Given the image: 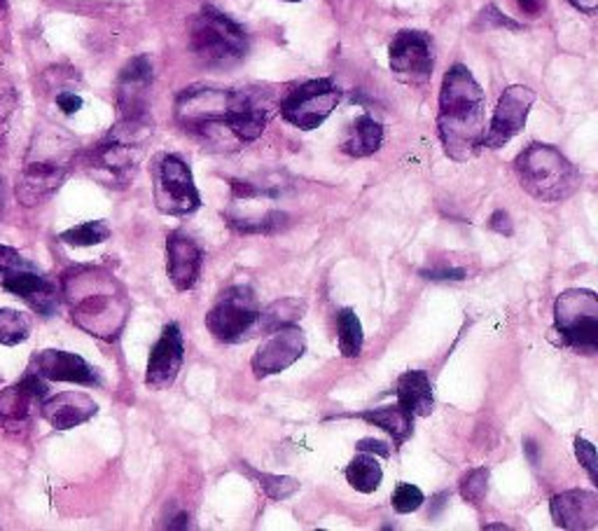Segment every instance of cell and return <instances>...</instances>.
<instances>
[{
  "mask_svg": "<svg viewBox=\"0 0 598 531\" xmlns=\"http://www.w3.org/2000/svg\"><path fill=\"white\" fill-rule=\"evenodd\" d=\"M554 331L563 347L587 356L598 351V298L594 290L573 288L556 298Z\"/></svg>",
  "mask_w": 598,
  "mask_h": 531,
  "instance_id": "ba28073f",
  "label": "cell"
},
{
  "mask_svg": "<svg viewBox=\"0 0 598 531\" xmlns=\"http://www.w3.org/2000/svg\"><path fill=\"white\" fill-rule=\"evenodd\" d=\"M341 90L332 78H318L300 84L281 101V115L285 123L302 131L318 129L332 111L339 106Z\"/></svg>",
  "mask_w": 598,
  "mask_h": 531,
  "instance_id": "30bf717a",
  "label": "cell"
},
{
  "mask_svg": "<svg viewBox=\"0 0 598 531\" xmlns=\"http://www.w3.org/2000/svg\"><path fill=\"white\" fill-rule=\"evenodd\" d=\"M423 501H425V496L417 485L400 483L396 487V492H392V508H396L398 512H402V516L419 510L423 506Z\"/></svg>",
  "mask_w": 598,
  "mask_h": 531,
  "instance_id": "d6a6232c",
  "label": "cell"
},
{
  "mask_svg": "<svg viewBox=\"0 0 598 531\" xmlns=\"http://www.w3.org/2000/svg\"><path fill=\"white\" fill-rule=\"evenodd\" d=\"M57 106H59L66 115H73V113H78V111L82 108V99H80L78 94H73V92H61V94L57 96Z\"/></svg>",
  "mask_w": 598,
  "mask_h": 531,
  "instance_id": "74e56055",
  "label": "cell"
},
{
  "mask_svg": "<svg viewBox=\"0 0 598 531\" xmlns=\"http://www.w3.org/2000/svg\"><path fill=\"white\" fill-rule=\"evenodd\" d=\"M357 419H365L367 424L384 428V431L398 445H402L414 431V417L409 415L407 409L400 407V405H386V407H377V409H367V413L357 415Z\"/></svg>",
  "mask_w": 598,
  "mask_h": 531,
  "instance_id": "d4e9b609",
  "label": "cell"
},
{
  "mask_svg": "<svg viewBox=\"0 0 598 531\" xmlns=\"http://www.w3.org/2000/svg\"><path fill=\"white\" fill-rule=\"evenodd\" d=\"M384 143V127L372 115L355 117L351 127L347 129L344 141H341V150L351 158H370L377 152Z\"/></svg>",
  "mask_w": 598,
  "mask_h": 531,
  "instance_id": "cb8c5ba5",
  "label": "cell"
},
{
  "mask_svg": "<svg viewBox=\"0 0 598 531\" xmlns=\"http://www.w3.org/2000/svg\"><path fill=\"white\" fill-rule=\"evenodd\" d=\"M24 261H22V255L16 253L14 249L10 246H0V277H3L5 272L14 269V267H20Z\"/></svg>",
  "mask_w": 598,
  "mask_h": 531,
  "instance_id": "8d00e7d4",
  "label": "cell"
},
{
  "mask_svg": "<svg viewBox=\"0 0 598 531\" xmlns=\"http://www.w3.org/2000/svg\"><path fill=\"white\" fill-rule=\"evenodd\" d=\"M526 450H528V457H531V461L536 464V442L526 440Z\"/></svg>",
  "mask_w": 598,
  "mask_h": 531,
  "instance_id": "7bdbcfd3",
  "label": "cell"
},
{
  "mask_svg": "<svg viewBox=\"0 0 598 531\" xmlns=\"http://www.w3.org/2000/svg\"><path fill=\"white\" fill-rule=\"evenodd\" d=\"M31 370L38 372L47 382H73L82 386L101 384L98 370L84 361L82 356L59 349H45L33 356Z\"/></svg>",
  "mask_w": 598,
  "mask_h": 531,
  "instance_id": "e0dca14e",
  "label": "cell"
},
{
  "mask_svg": "<svg viewBox=\"0 0 598 531\" xmlns=\"http://www.w3.org/2000/svg\"><path fill=\"white\" fill-rule=\"evenodd\" d=\"M150 136L152 125L148 117H122L106 139L87 152L90 174L110 187L129 185L145 155Z\"/></svg>",
  "mask_w": 598,
  "mask_h": 531,
  "instance_id": "5b68a950",
  "label": "cell"
},
{
  "mask_svg": "<svg viewBox=\"0 0 598 531\" xmlns=\"http://www.w3.org/2000/svg\"><path fill=\"white\" fill-rule=\"evenodd\" d=\"M486 99L480 82L468 66L456 64L442 80L437 131L447 155L456 162H468L482 148Z\"/></svg>",
  "mask_w": 598,
  "mask_h": 531,
  "instance_id": "7a4b0ae2",
  "label": "cell"
},
{
  "mask_svg": "<svg viewBox=\"0 0 598 531\" xmlns=\"http://www.w3.org/2000/svg\"><path fill=\"white\" fill-rule=\"evenodd\" d=\"M398 405L412 417H429L433 413V384L423 370H409L398 380Z\"/></svg>",
  "mask_w": 598,
  "mask_h": 531,
  "instance_id": "603a6c76",
  "label": "cell"
},
{
  "mask_svg": "<svg viewBox=\"0 0 598 531\" xmlns=\"http://www.w3.org/2000/svg\"><path fill=\"white\" fill-rule=\"evenodd\" d=\"M304 310V302L300 300H281L267 307L265 312H260L258 325H255V333H271L281 328L285 323H293L295 316H302L300 312Z\"/></svg>",
  "mask_w": 598,
  "mask_h": 531,
  "instance_id": "83f0119b",
  "label": "cell"
},
{
  "mask_svg": "<svg viewBox=\"0 0 598 531\" xmlns=\"http://www.w3.org/2000/svg\"><path fill=\"white\" fill-rule=\"evenodd\" d=\"M515 3L528 16H538L544 8V0H515Z\"/></svg>",
  "mask_w": 598,
  "mask_h": 531,
  "instance_id": "60d3db41",
  "label": "cell"
},
{
  "mask_svg": "<svg viewBox=\"0 0 598 531\" xmlns=\"http://www.w3.org/2000/svg\"><path fill=\"white\" fill-rule=\"evenodd\" d=\"M575 454L579 459V464L585 466V471L589 473V477L596 483L598 471H596V448H594V445L587 442L585 438H577L575 440Z\"/></svg>",
  "mask_w": 598,
  "mask_h": 531,
  "instance_id": "836d02e7",
  "label": "cell"
},
{
  "mask_svg": "<svg viewBox=\"0 0 598 531\" xmlns=\"http://www.w3.org/2000/svg\"><path fill=\"white\" fill-rule=\"evenodd\" d=\"M390 71L400 82L425 84L433 76L435 55L433 41L423 31H400L388 47Z\"/></svg>",
  "mask_w": 598,
  "mask_h": 531,
  "instance_id": "7c38bea8",
  "label": "cell"
},
{
  "mask_svg": "<svg viewBox=\"0 0 598 531\" xmlns=\"http://www.w3.org/2000/svg\"><path fill=\"white\" fill-rule=\"evenodd\" d=\"M489 489V469H472L464 480H460V496L472 506L484 501Z\"/></svg>",
  "mask_w": 598,
  "mask_h": 531,
  "instance_id": "1f68e13d",
  "label": "cell"
},
{
  "mask_svg": "<svg viewBox=\"0 0 598 531\" xmlns=\"http://www.w3.org/2000/svg\"><path fill=\"white\" fill-rule=\"evenodd\" d=\"M192 53L211 66H232L248 53V36L227 14L203 5L192 22Z\"/></svg>",
  "mask_w": 598,
  "mask_h": 531,
  "instance_id": "52a82bcc",
  "label": "cell"
},
{
  "mask_svg": "<svg viewBox=\"0 0 598 531\" xmlns=\"http://www.w3.org/2000/svg\"><path fill=\"white\" fill-rule=\"evenodd\" d=\"M489 228L495 230L499 234H512V220H509V213L507 211H495L489 220Z\"/></svg>",
  "mask_w": 598,
  "mask_h": 531,
  "instance_id": "f35d334b",
  "label": "cell"
},
{
  "mask_svg": "<svg viewBox=\"0 0 598 531\" xmlns=\"http://www.w3.org/2000/svg\"><path fill=\"white\" fill-rule=\"evenodd\" d=\"M533 104H536L533 90L524 88V84H512V88H507L499 99V106H495L491 127L484 131L482 148H491V150L503 148L505 143L515 139L517 134H521Z\"/></svg>",
  "mask_w": 598,
  "mask_h": 531,
  "instance_id": "4fadbf2b",
  "label": "cell"
},
{
  "mask_svg": "<svg viewBox=\"0 0 598 531\" xmlns=\"http://www.w3.org/2000/svg\"><path fill=\"white\" fill-rule=\"evenodd\" d=\"M306 351V337L295 323H285L281 328L271 331V337L262 342L260 349L253 356L255 377H269L283 372L293 366Z\"/></svg>",
  "mask_w": 598,
  "mask_h": 531,
  "instance_id": "5bb4252c",
  "label": "cell"
},
{
  "mask_svg": "<svg viewBox=\"0 0 598 531\" xmlns=\"http://www.w3.org/2000/svg\"><path fill=\"white\" fill-rule=\"evenodd\" d=\"M183 361H185V342H183L180 325L168 323L162 331L157 345L150 351L145 384L157 391L168 389L176 382Z\"/></svg>",
  "mask_w": 598,
  "mask_h": 531,
  "instance_id": "9a60e30c",
  "label": "cell"
},
{
  "mask_svg": "<svg viewBox=\"0 0 598 531\" xmlns=\"http://www.w3.org/2000/svg\"><path fill=\"white\" fill-rule=\"evenodd\" d=\"M152 84V61L133 57L117 80V106L122 117H148V96Z\"/></svg>",
  "mask_w": 598,
  "mask_h": 531,
  "instance_id": "d6986e66",
  "label": "cell"
},
{
  "mask_svg": "<svg viewBox=\"0 0 598 531\" xmlns=\"http://www.w3.org/2000/svg\"><path fill=\"white\" fill-rule=\"evenodd\" d=\"M108 236H110V228L104 220L82 222V226H75L59 234L61 242L71 246H96V244H104Z\"/></svg>",
  "mask_w": 598,
  "mask_h": 531,
  "instance_id": "f1b7e54d",
  "label": "cell"
},
{
  "mask_svg": "<svg viewBox=\"0 0 598 531\" xmlns=\"http://www.w3.org/2000/svg\"><path fill=\"white\" fill-rule=\"evenodd\" d=\"M337 331H339V349L347 358H357L363 351V325L353 310H341L337 314Z\"/></svg>",
  "mask_w": 598,
  "mask_h": 531,
  "instance_id": "4316f807",
  "label": "cell"
},
{
  "mask_svg": "<svg viewBox=\"0 0 598 531\" xmlns=\"http://www.w3.org/2000/svg\"><path fill=\"white\" fill-rule=\"evenodd\" d=\"M260 312V302L250 286H232L207 314V325L213 337L234 345L255 333Z\"/></svg>",
  "mask_w": 598,
  "mask_h": 531,
  "instance_id": "9c48e42d",
  "label": "cell"
},
{
  "mask_svg": "<svg viewBox=\"0 0 598 531\" xmlns=\"http://www.w3.org/2000/svg\"><path fill=\"white\" fill-rule=\"evenodd\" d=\"M425 279H433V281H460L466 279V269H458V267H442V269H425L421 272Z\"/></svg>",
  "mask_w": 598,
  "mask_h": 531,
  "instance_id": "d590c367",
  "label": "cell"
},
{
  "mask_svg": "<svg viewBox=\"0 0 598 531\" xmlns=\"http://www.w3.org/2000/svg\"><path fill=\"white\" fill-rule=\"evenodd\" d=\"M0 16H5V0H0Z\"/></svg>",
  "mask_w": 598,
  "mask_h": 531,
  "instance_id": "ee69618b",
  "label": "cell"
},
{
  "mask_svg": "<svg viewBox=\"0 0 598 531\" xmlns=\"http://www.w3.org/2000/svg\"><path fill=\"white\" fill-rule=\"evenodd\" d=\"M75 158L78 143L71 134L57 127L40 129L28 148L24 171L16 183V199L26 207H36L38 201L57 193Z\"/></svg>",
  "mask_w": 598,
  "mask_h": 531,
  "instance_id": "277c9868",
  "label": "cell"
},
{
  "mask_svg": "<svg viewBox=\"0 0 598 531\" xmlns=\"http://www.w3.org/2000/svg\"><path fill=\"white\" fill-rule=\"evenodd\" d=\"M31 321L16 310H0V345L14 347L28 339Z\"/></svg>",
  "mask_w": 598,
  "mask_h": 531,
  "instance_id": "f546056e",
  "label": "cell"
},
{
  "mask_svg": "<svg viewBox=\"0 0 598 531\" xmlns=\"http://www.w3.org/2000/svg\"><path fill=\"white\" fill-rule=\"evenodd\" d=\"M155 204L166 216H190L201 207L192 171L178 155H162L155 162Z\"/></svg>",
  "mask_w": 598,
  "mask_h": 531,
  "instance_id": "8fae6325",
  "label": "cell"
},
{
  "mask_svg": "<svg viewBox=\"0 0 598 531\" xmlns=\"http://www.w3.org/2000/svg\"><path fill=\"white\" fill-rule=\"evenodd\" d=\"M524 191L547 204H556L577 193L579 174L561 150L547 143H531L515 160Z\"/></svg>",
  "mask_w": 598,
  "mask_h": 531,
  "instance_id": "8992f818",
  "label": "cell"
},
{
  "mask_svg": "<svg viewBox=\"0 0 598 531\" xmlns=\"http://www.w3.org/2000/svg\"><path fill=\"white\" fill-rule=\"evenodd\" d=\"M203 251L190 234L171 232L166 236V272L178 290H192L199 281Z\"/></svg>",
  "mask_w": 598,
  "mask_h": 531,
  "instance_id": "ffe728a7",
  "label": "cell"
},
{
  "mask_svg": "<svg viewBox=\"0 0 598 531\" xmlns=\"http://www.w3.org/2000/svg\"><path fill=\"white\" fill-rule=\"evenodd\" d=\"M16 113V96L12 92L0 94V143H3L5 134L10 131V123Z\"/></svg>",
  "mask_w": 598,
  "mask_h": 531,
  "instance_id": "e575fe53",
  "label": "cell"
},
{
  "mask_svg": "<svg viewBox=\"0 0 598 531\" xmlns=\"http://www.w3.org/2000/svg\"><path fill=\"white\" fill-rule=\"evenodd\" d=\"M176 117L185 131L218 141L220 134L232 136L236 143H253L260 139L271 117V108L244 90L190 88L176 101Z\"/></svg>",
  "mask_w": 598,
  "mask_h": 531,
  "instance_id": "6da1fadb",
  "label": "cell"
},
{
  "mask_svg": "<svg viewBox=\"0 0 598 531\" xmlns=\"http://www.w3.org/2000/svg\"><path fill=\"white\" fill-rule=\"evenodd\" d=\"M344 473H347L349 485L361 494L377 492L382 485V477H384L379 459L370 452H361L357 457H353Z\"/></svg>",
  "mask_w": 598,
  "mask_h": 531,
  "instance_id": "484cf974",
  "label": "cell"
},
{
  "mask_svg": "<svg viewBox=\"0 0 598 531\" xmlns=\"http://www.w3.org/2000/svg\"><path fill=\"white\" fill-rule=\"evenodd\" d=\"M357 450L361 452H370V454H379V457H388L390 450H388V445L382 442V440H372V438H365L357 442Z\"/></svg>",
  "mask_w": 598,
  "mask_h": 531,
  "instance_id": "ab89813d",
  "label": "cell"
},
{
  "mask_svg": "<svg viewBox=\"0 0 598 531\" xmlns=\"http://www.w3.org/2000/svg\"><path fill=\"white\" fill-rule=\"evenodd\" d=\"M283 3H300V0H283Z\"/></svg>",
  "mask_w": 598,
  "mask_h": 531,
  "instance_id": "f6af8a7d",
  "label": "cell"
},
{
  "mask_svg": "<svg viewBox=\"0 0 598 531\" xmlns=\"http://www.w3.org/2000/svg\"><path fill=\"white\" fill-rule=\"evenodd\" d=\"M40 407L43 417L49 422V426H55L57 431L75 428L84 422H90L98 413V405L87 396V393L80 391L57 393V396L43 401Z\"/></svg>",
  "mask_w": 598,
  "mask_h": 531,
  "instance_id": "7402d4cb",
  "label": "cell"
},
{
  "mask_svg": "<svg viewBox=\"0 0 598 531\" xmlns=\"http://www.w3.org/2000/svg\"><path fill=\"white\" fill-rule=\"evenodd\" d=\"M552 518L563 529H594L598 524V496L585 489H571L556 494L552 504Z\"/></svg>",
  "mask_w": 598,
  "mask_h": 531,
  "instance_id": "44dd1931",
  "label": "cell"
},
{
  "mask_svg": "<svg viewBox=\"0 0 598 531\" xmlns=\"http://www.w3.org/2000/svg\"><path fill=\"white\" fill-rule=\"evenodd\" d=\"M63 296L75 325L101 339H115L129 316L125 286L104 267H78L63 274Z\"/></svg>",
  "mask_w": 598,
  "mask_h": 531,
  "instance_id": "3957f363",
  "label": "cell"
},
{
  "mask_svg": "<svg viewBox=\"0 0 598 531\" xmlns=\"http://www.w3.org/2000/svg\"><path fill=\"white\" fill-rule=\"evenodd\" d=\"M248 469V466H246ZM248 473L258 480L260 487L265 489V494L269 496V499L273 501H281V499H288V496H293L297 489H300V483L295 477H285V475H269V473H258L248 469Z\"/></svg>",
  "mask_w": 598,
  "mask_h": 531,
  "instance_id": "4dcf8cb0",
  "label": "cell"
},
{
  "mask_svg": "<svg viewBox=\"0 0 598 531\" xmlns=\"http://www.w3.org/2000/svg\"><path fill=\"white\" fill-rule=\"evenodd\" d=\"M568 3L585 14H594L598 10V0H568Z\"/></svg>",
  "mask_w": 598,
  "mask_h": 531,
  "instance_id": "b9f144b4",
  "label": "cell"
},
{
  "mask_svg": "<svg viewBox=\"0 0 598 531\" xmlns=\"http://www.w3.org/2000/svg\"><path fill=\"white\" fill-rule=\"evenodd\" d=\"M0 279H3V288L8 290V293L26 300L40 316H52L57 312L59 307L57 288L52 281H47L38 269L22 263L20 267L5 272Z\"/></svg>",
  "mask_w": 598,
  "mask_h": 531,
  "instance_id": "ac0fdd59",
  "label": "cell"
},
{
  "mask_svg": "<svg viewBox=\"0 0 598 531\" xmlns=\"http://www.w3.org/2000/svg\"><path fill=\"white\" fill-rule=\"evenodd\" d=\"M47 396V380L28 370L20 384L0 391V424L5 428H20L31 422L33 407H40Z\"/></svg>",
  "mask_w": 598,
  "mask_h": 531,
  "instance_id": "2e32d148",
  "label": "cell"
}]
</instances>
